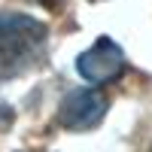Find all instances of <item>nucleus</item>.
Masks as SVG:
<instances>
[{
  "mask_svg": "<svg viewBox=\"0 0 152 152\" xmlns=\"http://www.w3.org/2000/svg\"><path fill=\"white\" fill-rule=\"evenodd\" d=\"M46 40H49V28L40 18L0 12V79L3 82L18 79V76L43 67Z\"/></svg>",
  "mask_w": 152,
  "mask_h": 152,
  "instance_id": "1",
  "label": "nucleus"
},
{
  "mask_svg": "<svg viewBox=\"0 0 152 152\" xmlns=\"http://www.w3.org/2000/svg\"><path fill=\"white\" fill-rule=\"evenodd\" d=\"M125 67H128L125 52L113 37H97L91 43V49L79 52V58H76V73L88 85H107L113 79H119L125 73Z\"/></svg>",
  "mask_w": 152,
  "mask_h": 152,
  "instance_id": "2",
  "label": "nucleus"
},
{
  "mask_svg": "<svg viewBox=\"0 0 152 152\" xmlns=\"http://www.w3.org/2000/svg\"><path fill=\"white\" fill-rule=\"evenodd\" d=\"M110 100L94 88H70L58 107V125L67 131H91L104 122Z\"/></svg>",
  "mask_w": 152,
  "mask_h": 152,
  "instance_id": "3",
  "label": "nucleus"
},
{
  "mask_svg": "<svg viewBox=\"0 0 152 152\" xmlns=\"http://www.w3.org/2000/svg\"><path fill=\"white\" fill-rule=\"evenodd\" d=\"M31 3H40V6H46V9H61V6H64V0H31Z\"/></svg>",
  "mask_w": 152,
  "mask_h": 152,
  "instance_id": "4",
  "label": "nucleus"
}]
</instances>
